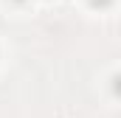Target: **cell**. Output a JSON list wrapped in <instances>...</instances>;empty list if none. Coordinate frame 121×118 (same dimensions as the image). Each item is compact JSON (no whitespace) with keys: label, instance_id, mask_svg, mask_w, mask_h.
Masks as SVG:
<instances>
[{"label":"cell","instance_id":"cell-2","mask_svg":"<svg viewBox=\"0 0 121 118\" xmlns=\"http://www.w3.org/2000/svg\"><path fill=\"white\" fill-rule=\"evenodd\" d=\"M93 8H107V6H113V0H90Z\"/></svg>","mask_w":121,"mask_h":118},{"label":"cell","instance_id":"cell-1","mask_svg":"<svg viewBox=\"0 0 121 118\" xmlns=\"http://www.w3.org/2000/svg\"><path fill=\"white\" fill-rule=\"evenodd\" d=\"M113 93L121 98V73H116V76H113Z\"/></svg>","mask_w":121,"mask_h":118},{"label":"cell","instance_id":"cell-3","mask_svg":"<svg viewBox=\"0 0 121 118\" xmlns=\"http://www.w3.org/2000/svg\"><path fill=\"white\" fill-rule=\"evenodd\" d=\"M17 3H20V0H17Z\"/></svg>","mask_w":121,"mask_h":118}]
</instances>
